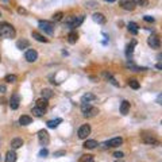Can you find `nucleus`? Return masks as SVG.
Returning <instances> with one entry per match:
<instances>
[{
	"instance_id": "nucleus-1",
	"label": "nucleus",
	"mask_w": 162,
	"mask_h": 162,
	"mask_svg": "<svg viewBox=\"0 0 162 162\" xmlns=\"http://www.w3.org/2000/svg\"><path fill=\"white\" fill-rule=\"evenodd\" d=\"M16 31L12 25L7 22L0 23V39H7V38H15Z\"/></svg>"
},
{
	"instance_id": "nucleus-2",
	"label": "nucleus",
	"mask_w": 162,
	"mask_h": 162,
	"mask_svg": "<svg viewBox=\"0 0 162 162\" xmlns=\"http://www.w3.org/2000/svg\"><path fill=\"white\" fill-rule=\"evenodd\" d=\"M84 22V15H70L65 18V25H68L70 27V29H76V27H80L81 23Z\"/></svg>"
},
{
	"instance_id": "nucleus-3",
	"label": "nucleus",
	"mask_w": 162,
	"mask_h": 162,
	"mask_svg": "<svg viewBox=\"0 0 162 162\" xmlns=\"http://www.w3.org/2000/svg\"><path fill=\"white\" fill-rule=\"evenodd\" d=\"M38 26H39V29L42 30L43 33L49 34V35H53V34H54V23L49 22V20H39Z\"/></svg>"
},
{
	"instance_id": "nucleus-4",
	"label": "nucleus",
	"mask_w": 162,
	"mask_h": 162,
	"mask_svg": "<svg viewBox=\"0 0 162 162\" xmlns=\"http://www.w3.org/2000/svg\"><path fill=\"white\" fill-rule=\"evenodd\" d=\"M38 139H39V143L40 146H47L50 142V137H49V133L46 130H39L38 131Z\"/></svg>"
},
{
	"instance_id": "nucleus-5",
	"label": "nucleus",
	"mask_w": 162,
	"mask_h": 162,
	"mask_svg": "<svg viewBox=\"0 0 162 162\" xmlns=\"http://www.w3.org/2000/svg\"><path fill=\"white\" fill-rule=\"evenodd\" d=\"M122 143H123V138L116 137V138H112V139H110L108 142H106V143H103V147H104V148L118 147V146H120Z\"/></svg>"
},
{
	"instance_id": "nucleus-6",
	"label": "nucleus",
	"mask_w": 162,
	"mask_h": 162,
	"mask_svg": "<svg viewBox=\"0 0 162 162\" xmlns=\"http://www.w3.org/2000/svg\"><path fill=\"white\" fill-rule=\"evenodd\" d=\"M147 43H148V46H150L151 49H160L161 47V40H160V38H158V35H155V34L148 37Z\"/></svg>"
},
{
	"instance_id": "nucleus-7",
	"label": "nucleus",
	"mask_w": 162,
	"mask_h": 162,
	"mask_svg": "<svg viewBox=\"0 0 162 162\" xmlns=\"http://www.w3.org/2000/svg\"><path fill=\"white\" fill-rule=\"evenodd\" d=\"M91 134V126L89 124H83L80 128H79V133H77V135H79L80 139H87V137Z\"/></svg>"
},
{
	"instance_id": "nucleus-8",
	"label": "nucleus",
	"mask_w": 162,
	"mask_h": 162,
	"mask_svg": "<svg viewBox=\"0 0 162 162\" xmlns=\"http://www.w3.org/2000/svg\"><path fill=\"white\" fill-rule=\"evenodd\" d=\"M119 6L126 11H134L135 7H137L134 0H119Z\"/></svg>"
},
{
	"instance_id": "nucleus-9",
	"label": "nucleus",
	"mask_w": 162,
	"mask_h": 162,
	"mask_svg": "<svg viewBox=\"0 0 162 162\" xmlns=\"http://www.w3.org/2000/svg\"><path fill=\"white\" fill-rule=\"evenodd\" d=\"M142 142L143 143L148 145V146H160V141L155 139L154 137H151V135H145V137H142Z\"/></svg>"
},
{
	"instance_id": "nucleus-10",
	"label": "nucleus",
	"mask_w": 162,
	"mask_h": 162,
	"mask_svg": "<svg viewBox=\"0 0 162 162\" xmlns=\"http://www.w3.org/2000/svg\"><path fill=\"white\" fill-rule=\"evenodd\" d=\"M25 58H26L27 62H35V61L38 60V53H37L34 49H29L25 54Z\"/></svg>"
},
{
	"instance_id": "nucleus-11",
	"label": "nucleus",
	"mask_w": 162,
	"mask_h": 162,
	"mask_svg": "<svg viewBox=\"0 0 162 162\" xmlns=\"http://www.w3.org/2000/svg\"><path fill=\"white\" fill-rule=\"evenodd\" d=\"M19 103H20V97L18 93L12 94L11 99H10V107H11V110H18L19 108Z\"/></svg>"
},
{
	"instance_id": "nucleus-12",
	"label": "nucleus",
	"mask_w": 162,
	"mask_h": 162,
	"mask_svg": "<svg viewBox=\"0 0 162 162\" xmlns=\"http://www.w3.org/2000/svg\"><path fill=\"white\" fill-rule=\"evenodd\" d=\"M84 115V116L85 118H93V116H96L97 114H99V110H97L96 107H93V106H91L89 108H88V110H85V111H83V112H81Z\"/></svg>"
},
{
	"instance_id": "nucleus-13",
	"label": "nucleus",
	"mask_w": 162,
	"mask_h": 162,
	"mask_svg": "<svg viewBox=\"0 0 162 162\" xmlns=\"http://www.w3.org/2000/svg\"><path fill=\"white\" fill-rule=\"evenodd\" d=\"M92 19L97 23V25H104L106 20H107L106 16H104V14H101V12H94L92 15Z\"/></svg>"
},
{
	"instance_id": "nucleus-14",
	"label": "nucleus",
	"mask_w": 162,
	"mask_h": 162,
	"mask_svg": "<svg viewBox=\"0 0 162 162\" xmlns=\"http://www.w3.org/2000/svg\"><path fill=\"white\" fill-rule=\"evenodd\" d=\"M25 145V142H23L22 138H14L11 141V148L12 150H16V148H20Z\"/></svg>"
},
{
	"instance_id": "nucleus-15",
	"label": "nucleus",
	"mask_w": 162,
	"mask_h": 162,
	"mask_svg": "<svg viewBox=\"0 0 162 162\" xmlns=\"http://www.w3.org/2000/svg\"><path fill=\"white\" fill-rule=\"evenodd\" d=\"M31 123H33V118L29 116V115H22L19 118V124H22V126H29Z\"/></svg>"
},
{
	"instance_id": "nucleus-16",
	"label": "nucleus",
	"mask_w": 162,
	"mask_h": 162,
	"mask_svg": "<svg viewBox=\"0 0 162 162\" xmlns=\"http://www.w3.org/2000/svg\"><path fill=\"white\" fill-rule=\"evenodd\" d=\"M47 106H49V100L43 99V97H40V99H38V100L35 101V107L40 108V110H46Z\"/></svg>"
},
{
	"instance_id": "nucleus-17",
	"label": "nucleus",
	"mask_w": 162,
	"mask_h": 162,
	"mask_svg": "<svg viewBox=\"0 0 162 162\" xmlns=\"http://www.w3.org/2000/svg\"><path fill=\"white\" fill-rule=\"evenodd\" d=\"M128 111H130V101L127 100H123L120 104V114L122 115H127Z\"/></svg>"
},
{
	"instance_id": "nucleus-18",
	"label": "nucleus",
	"mask_w": 162,
	"mask_h": 162,
	"mask_svg": "<svg viewBox=\"0 0 162 162\" xmlns=\"http://www.w3.org/2000/svg\"><path fill=\"white\" fill-rule=\"evenodd\" d=\"M83 146L85 147V148H89V150H92V148L99 146V143H97V141H94V139H87L85 142H84Z\"/></svg>"
},
{
	"instance_id": "nucleus-19",
	"label": "nucleus",
	"mask_w": 162,
	"mask_h": 162,
	"mask_svg": "<svg viewBox=\"0 0 162 162\" xmlns=\"http://www.w3.org/2000/svg\"><path fill=\"white\" fill-rule=\"evenodd\" d=\"M16 153L15 150H8L6 154V162H16Z\"/></svg>"
},
{
	"instance_id": "nucleus-20",
	"label": "nucleus",
	"mask_w": 162,
	"mask_h": 162,
	"mask_svg": "<svg viewBox=\"0 0 162 162\" xmlns=\"http://www.w3.org/2000/svg\"><path fill=\"white\" fill-rule=\"evenodd\" d=\"M77 40H79V34L76 31H70L68 34V42L70 43V45H73V43H76Z\"/></svg>"
},
{
	"instance_id": "nucleus-21",
	"label": "nucleus",
	"mask_w": 162,
	"mask_h": 162,
	"mask_svg": "<svg viewBox=\"0 0 162 162\" xmlns=\"http://www.w3.org/2000/svg\"><path fill=\"white\" fill-rule=\"evenodd\" d=\"M103 76L106 77V79H107L108 81H110V83L112 84L114 87H119V83H118V81H116V79H115V77H114L111 73H108V72H104V73H103Z\"/></svg>"
},
{
	"instance_id": "nucleus-22",
	"label": "nucleus",
	"mask_w": 162,
	"mask_h": 162,
	"mask_svg": "<svg viewBox=\"0 0 162 162\" xmlns=\"http://www.w3.org/2000/svg\"><path fill=\"white\" fill-rule=\"evenodd\" d=\"M127 29H128V31H130L131 34H134V35H137L138 34V30H139V27H138V25L135 22H130L127 25Z\"/></svg>"
},
{
	"instance_id": "nucleus-23",
	"label": "nucleus",
	"mask_w": 162,
	"mask_h": 162,
	"mask_svg": "<svg viewBox=\"0 0 162 162\" xmlns=\"http://www.w3.org/2000/svg\"><path fill=\"white\" fill-rule=\"evenodd\" d=\"M29 46H30V42L27 39H20V40H18V42H16V47H18L19 50H25Z\"/></svg>"
},
{
	"instance_id": "nucleus-24",
	"label": "nucleus",
	"mask_w": 162,
	"mask_h": 162,
	"mask_svg": "<svg viewBox=\"0 0 162 162\" xmlns=\"http://www.w3.org/2000/svg\"><path fill=\"white\" fill-rule=\"evenodd\" d=\"M94 99H96V96H94L93 93L88 92V93H85L83 97H81V103H91V101L94 100Z\"/></svg>"
},
{
	"instance_id": "nucleus-25",
	"label": "nucleus",
	"mask_w": 162,
	"mask_h": 162,
	"mask_svg": "<svg viewBox=\"0 0 162 162\" xmlns=\"http://www.w3.org/2000/svg\"><path fill=\"white\" fill-rule=\"evenodd\" d=\"M135 45H137V40H133L130 45H127V47H126V56L128 57V58L133 56V53H134V46H135Z\"/></svg>"
},
{
	"instance_id": "nucleus-26",
	"label": "nucleus",
	"mask_w": 162,
	"mask_h": 162,
	"mask_svg": "<svg viewBox=\"0 0 162 162\" xmlns=\"http://www.w3.org/2000/svg\"><path fill=\"white\" fill-rule=\"evenodd\" d=\"M61 123H62V119H60V118H58V119L49 120L46 124H47V127H49V128H57V127H58V124H61Z\"/></svg>"
},
{
	"instance_id": "nucleus-27",
	"label": "nucleus",
	"mask_w": 162,
	"mask_h": 162,
	"mask_svg": "<svg viewBox=\"0 0 162 162\" xmlns=\"http://www.w3.org/2000/svg\"><path fill=\"white\" fill-rule=\"evenodd\" d=\"M31 35H33V38H35L37 40H38V42H47V40H49V39H47V38H45V37H43V35H40V34L38 33V31H33L31 33Z\"/></svg>"
},
{
	"instance_id": "nucleus-28",
	"label": "nucleus",
	"mask_w": 162,
	"mask_h": 162,
	"mask_svg": "<svg viewBox=\"0 0 162 162\" xmlns=\"http://www.w3.org/2000/svg\"><path fill=\"white\" fill-rule=\"evenodd\" d=\"M40 93H42V97H43V99H47V100H49L50 99V97H53V91L52 89H49V88H45V89H42V92H40Z\"/></svg>"
},
{
	"instance_id": "nucleus-29",
	"label": "nucleus",
	"mask_w": 162,
	"mask_h": 162,
	"mask_svg": "<svg viewBox=\"0 0 162 162\" xmlns=\"http://www.w3.org/2000/svg\"><path fill=\"white\" fill-rule=\"evenodd\" d=\"M128 85H130V88H133V89H139L141 84H139V81H138V80L130 79V80H128Z\"/></svg>"
},
{
	"instance_id": "nucleus-30",
	"label": "nucleus",
	"mask_w": 162,
	"mask_h": 162,
	"mask_svg": "<svg viewBox=\"0 0 162 162\" xmlns=\"http://www.w3.org/2000/svg\"><path fill=\"white\" fill-rule=\"evenodd\" d=\"M43 112H45V110H40V108H38V107H34L33 110H31V114L35 115V116H38V118L42 116Z\"/></svg>"
},
{
	"instance_id": "nucleus-31",
	"label": "nucleus",
	"mask_w": 162,
	"mask_h": 162,
	"mask_svg": "<svg viewBox=\"0 0 162 162\" xmlns=\"http://www.w3.org/2000/svg\"><path fill=\"white\" fill-rule=\"evenodd\" d=\"M16 80H18V77H16L15 74H7V76L4 77L6 83H16Z\"/></svg>"
},
{
	"instance_id": "nucleus-32",
	"label": "nucleus",
	"mask_w": 162,
	"mask_h": 162,
	"mask_svg": "<svg viewBox=\"0 0 162 162\" xmlns=\"http://www.w3.org/2000/svg\"><path fill=\"white\" fill-rule=\"evenodd\" d=\"M62 18H64V12H61V11H58V12H56L53 15V22H60V20H62Z\"/></svg>"
},
{
	"instance_id": "nucleus-33",
	"label": "nucleus",
	"mask_w": 162,
	"mask_h": 162,
	"mask_svg": "<svg viewBox=\"0 0 162 162\" xmlns=\"http://www.w3.org/2000/svg\"><path fill=\"white\" fill-rule=\"evenodd\" d=\"M80 162H94L93 161V155H91V154L83 155V157H81V160H80Z\"/></svg>"
},
{
	"instance_id": "nucleus-34",
	"label": "nucleus",
	"mask_w": 162,
	"mask_h": 162,
	"mask_svg": "<svg viewBox=\"0 0 162 162\" xmlns=\"http://www.w3.org/2000/svg\"><path fill=\"white\" fill-rule=\"evenodd\" d=\"M135 6L138 7H147L148 6V0H134Z\"/></svg>"
},
{
	"instance_id": "nucleus-35",
	"label": "nucleus",
	"mask_w": 162,
	"mask_h": 162,
	"mask_svg": "<svg viewBox=\"0 0 162 162\" xmlns=\"http://www.w3.org/2000/svg\"><path fill=\"white\" fill-rule=\"evenodd\" d=\"M114 157H115V158H118V160H120V158H123V157H124V154L122 153V151H115V153H114Z\"/></svg>"
},
{
	"instance_id": "nucleus-36",
	"label": "nucleus",
	"mask_w": 162,
	"mask_h": 162,
	"mask_svg": "<svg viewBox=\"0 0 162 162\" xmlns=\"http://www.w3.org/2000/svg\"><path fill=\"white\" fill-rule=\"evenodd\" d=\"M18 12L20 14V15H27V14H29V12H27V10L23 8V7H19V8H18Z\"/></svg>"
},
{
	"instance_id": "nucleus-37",
	"label": "nucleus",
	"mask_w": 162,
	"mask_h": 162,
	"mask_svg": "<svg viewBox=\"0 0 162 162\" xmlns=\"http://www.w3.org/2000/svg\"><path fill=\"white\" fill-rule=\"evenodd\" d=\"M143 19L146 20V22H150V23H153L154 20H155V19L153 18V16H150V15H145V16H143Z\"/></svg>"
},
{
	"instance_id": "nucleus-38",
	"label": "nucleus",
	"mask_w": 162,
	"mask_h": 162,
	"mask_svg": "<svg viewBox=\"0 0 162 162\" xmlns=\"http://www.w3.org/2000/svg\"><path fill=\"white\" fill-rule=\"evenodd\" d=\"M47 154H49V151H47L46 148H42V150L39 151V157H46Z\"/></svg>"
},
{
	"instance_id": "nucleus-39",
	"label": "nucleus",
	"mask_w": 162,
	"mask_h": 162,
	"mask_svg": "<svg viewBox=\"0 0 162 162\" xmlns=\"http://www.w3.org/2000/svg\"><path fill=\"white\" fill-rule=\"evenodd\" d=\"M99 4L97 3H94V2H91V3H87V7L88 8H93V7H97Z\"/></svg>"
},
{
	"instance_id": "nucleus-40",
	"label": "nucleus",
	"mask_w": 162,
	"mask_h": 162,
	"mask_svg": "<svg viewBox=\"0 0 162 162\" xmlns=\"http://www.w3.org/2000/svg\"><path fill=\"white\" fill-rule=\"evenodd\" d=\"M60 155H65V151H56L54 157H60Z\"/></svg>"
},
{
	"instance_id": "nucleus-41",
	"label": "nucleus",
	"mask_w": 162,
	"mask_h": 162,
	"mask_svg": "<svg viewBox=\"0 0 162 162\" xmlns=\"http://www.w3.org/2000/svg\"><path fill=\"white\" fill-rule=\"evenodd\" d=\"M6 91H7L6 85H0V92H2V93H6Z\"/></svg>"
},
{
	"instance_id": "nucleus-42",
	"label": "nucleus",
	"mask_w": 162,
	"mask_h": 162,
	"mask_svg": "<svg viewBox=\"0 0 162 162\" xmlns=\"http://www.w3.org/2000/svg\"><path fill=\"white\" fill-rule=\"evenodd\" d=\"M0 3H3V4H8L10 0H0Z\"/></svg>"
},
{
	"instance_id": "nucleus-43",
	"label": "nucleus",
	"mask_w": 162,
	"mask_h": 162,
	"mask_svg": "<svg viewBox=\"0 0 162 162\" xmlns=\"http://www.w3.org/2000/svg\"><path fill=\"white\" fill-rule=\"evenodd\" d=\"M157 69H162V65H161V64H157Z\"/></svg>"
},
{
	"instance_id": "nucleus-44",
	"label": "nucleus",
	"mask_w": 162,
	"mask_h": 162,
	"mask_svg": "<svg viewBox=\"0 0 162 162\" xmlns=\"http://www.w3.org/2000/svg\"><path fill=\"white\" fill-rule=\"evenodd\" d=\"M106 2H108V3H114L115 0H106Z\"/></svg>"
},
{
	"instance_id": "nucleus-45",
	"label": "nucleus",
	"mask_w": 162,
	"mask_h": 162,
	"mask_svg": "<svg viewBox=\"0 0 162 162\" xmlns=\"http://www.w3.org/2000/svg\"><path fill=\"white\" fill-rule=\"evenodd\" d=\"M0 162H2V154H0Z\"/></svg>"
},
{
	"instance_id": "nucleus-46",
	"label": "nucleus",
	"mask_w": 162,
	"mask_h": 162,
	"mask_svg": "<svg viewBox=\"0 0 162 162\" xmlns=\"http://www.w3.org/2000/svg\"><path fill=\"white\" fill-rule=\"evenodd\" d=\"M0 16H2V12H0Z\"/></svg>"
}]
</instances>
